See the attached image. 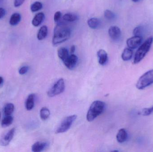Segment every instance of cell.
<instances>
[{
    "mask_svg": "<svg viewBox=\"0 0 153 152\" xmlns=\"http://www.w3.org/2000/svg\"><path fill=\"white\" fill-rule=\"evenodd\" d=\"M71 30L70 28L64 23H58L54 30L53 43L56 45L67 41L71 35Z\"/></svg>",
    "mask_w": 153,
    "mask_h": 152,
    "instance_id": "obj_1",
    "label": "cell"
},
{
    "mask_svg": "<svg viewBox=\"0 0 153 152\" xmlns=\"http://www.w3.org/2000/svg\"><path fill=\"white\" fill-rule=\"evenodd\" d=\"M105 104L103 102L100 101H94L90 106L86 115V119L89 122L93 121L97 117L104 111Z\"/></svg>",
    "mask_w": 153,
    "mask_h": 152,
    "instance_id": "obj_2",
    "label": "cell"
},
{
    "mask_svg": "<svg viewBox=\"0 0 153 152\" xmlns=\"http://www.w3.org/2000/svg\"><path fill=\"white\" fill-rule=\"evenodd\" d=\"M153 42V37H150L139 47L135 54L134 60V64L139 63L144 58L150 51Z\"/></svg>",
    "mask_w": 153,
    "mask_h": 152,
    "instance_id": "obj_3",
    "label": "cell"
},
{
    "mask_svg": "<svg viewBox=\"0 0 153 152\" xmlns=\"http://www.w3.org/2000/svg\"><path fill=\"white\" fill-rule=\"evenodd\" d=\"M153 84V69L149 70L142 75L137 81L136 87L142 90Z\"/></svg>",
    "mask_w": 153,
    "mask_h": 152,
    "instance_id": "obj_4",
    "label": "cell"
},
{
    "mask_svg": "<svg viewBox=\"0 0 153 152\" xmlns=\"http://www.w3.org/2000/svg\"><path fill=\"white\" fill-rule=\"evenodd\" d=\"M77 116L75 115L68 116L65 117L62 121L60 126L56 131V134H61L66 132L70 129L72 124H73Z\"/></svg>",
    "mask_w": 153,
    "mask_h": 152,
    "instance_id": "obj_5",
    "label": "cell"
},
{
    "mask_svg": "<svg viewBox=\"0 0 153 152\" xmlns=\"http://www.w3.org/2000/svg\"><path fill=\"white\" fill-rule=\"evenodd\" d=\"M65 88V84L63 79H60L49 89L48 92V95L52 97L62 93Z\"/></svg>",
    "mask_w": 153,
    "mask_h": 152,
    "instance_id": "obj_6",
    "label": "cell"
},
{
    "mask_svg": "<svg viewBox=\"0 0 153 152\" xmlns=\"http://www.w3.org/2000/svg\"><path fill=\"white\" fill-rule=\"evenodd\" d=\"M15 128H13L3 135L0 138V145L3 146H6L10 142L13 138L15 133Z\"/></svg>",
    "mask_w": 153,
    "mask_h": 152,
    "instance_id": "obj_7",
    "label": "cell"
},
{
    "mask_svg": "<svg viewBox=\"0 0 153 152\" xmlns=\"http://www.w3.org/2000/svg\"><path fill=\"white\" fill-rule=\"evenodd\" d=\"M143 42V37L141 36H134L127 39V45L128 48L135 49L137 48Z\"/></svg>",
    "mask_w": 153,
    "mask_h": 152,
    "instance_id": "obj_8",
    "label": "cell"
},
{
    "mask_svg": "<svg viewBox=\"0 0 153 152\" xmlns=\"http://www.w3.org/2000/svg\"><path fill=\"white\" fill-rule=\"evenodd\" d=\"M77 60L78 58L77 56L75 54H70L69 56L63 62L67 68L72 70L74 68V67L76 66Z\"/></svg>",
    "mask_w": 153,
    "mask_h": 152,
    "instance_id": "obj_9",
    "label": "cell"
},
{
    "mask_svg": "<svg viewBox=\"0 0 153 152\" xmlns=\"http://www.w3.org/2000/svg\"><path fill=\"white\" fill-rule=\"evenodd\" d=\"M108 35L111 39L114 41H117L120 38L121 31L119 27L111 26L109 29Z\"/></svg>",
    "mask_w": 153,
    "mask_h": 152,
    "instance_id": "obj_10",
    "label": "cell"
},
{
    "mask_svg": "<svg viewBox=\"0 0 153 152\" xmlns=\"http://www.w3.org/2000/svg\"><path fill=\"white\" fill-rule=\"evenodd\" d=\"M97 56L99 58V62L100 65H104L108 60V54L104 50H100L97 52Z\"/></svg>",
    "mask_w": 153,
    "mask_h": 152,
    "instance_id": "obj_11",
    "label": "cell"
},
{
    "mask_svg": "<svg viewBox=\"0 0 153 152\" xmlns=\"http://www.w3.org/2000/svg\"><path fill=\"white\" fill-rule=\"evenodd\" d=\"M45 18V14L43 12H39L35 15L32 19V25L35 27L39 26L44 21Z\"/></svg>",
    "mask_w": 153,
    "mask_h": 152,
    "instance_id": "obj_12",
    "label": "cell"
},
{
    "mask_svg": "<svg viewBox=\"0 0 153 152\" xmlns=\"http://www.w3.org/2000/svg\"><path fill=\"white\" fill-rule=\"evenodd\" d=\"M128 134L126 129H121L119 130L117 135V139L120 143H122L126 141L127 139Z\"/></svg>",
    "mask_w": 153,
    "mask_h": 152,
    "instance_id": "obj_13",
    "label": "cell"
},
{
    "mask_svg": "<svg viewBox=\"0 0 153 152\" xmlns=\"http://www.w3.org/2000/svg\"><path fill=\"white\" fill-rule=\"evenodd\" d=\"M21 20L20 14L18 12L13 13L10 18L9 23L12 26H15L18 25Z\"/></svg>",
    "mask_w": 153,
    "mask_h": 152,
    "instance_id": "obj_14",
    "label": "cell"
},
{
    "mask_svg": "<svg viewBox=\"0 0 153 152\" xmlns=\"http://www.w3.org/2000/svg\"><path fill=\"white\" fill-rule=\"evenodd\" d=\"M46 145V143L44 142H36L32 145L31 150L34 152H41L45 148Z\"/></svg>",
    "mask_w": 153,
    "mask_h": 152,
    "instance_id": "obj_15",
    "label": "cell"
},
{
    "mask_svg": "<svg viewBox=\"0 0 153 152\" xmlns=\"http://www.w3.org/2000/svg\"><path fill=\"white\" fill-rule=\"evenodd\" d=\"M48 34V28L46 26H43L39 29L38 32L37 37L39 41L43 40L47 36Z\"/></svg>",
    "mask_w": 153,
    "mask_h": 152,
    "instance_id": "obj_16",
    "label": "cell"
},
{
    "mask_svg": "<svg viewBox=\"0 0 153 152\" xmlns=\"http://www.w3.org/2000/svg\"><path fill=\"white\" fill-rule=\"evenodd\" d=\"M35 104V95L33 94L30 95L27 98L26 102V108L27 110H31L33 109Z\"/></svg>",
    "mask_w": 153,
    "mask_h": 152,
    "instance_id": "obj_17",
    "label": "cell"
},
{
    "mask_svg": "<svg viewBox=\"0 0 153 152\" xmlns=\"http://www.w3.org/2000/svg\"><path fill=\"white\" fill-rule=\"evenodd\" d=\"M133 51L132 49L129 48H126L124 49L122 54L121 58L125 61L130 60L133 57Z\"/></svg>",
    "mask_w": 153,
    "mask_h": 152,
    "instance_id": "obj_18",
    "label": "cell"
},
{
    "mask_svg": "<svg viewBox=\"0 0 153 152\" xmlns=\"http://www.w3.org/2000/svg\"><path fill=\"white\" fill-rule=\"evenodd\" d=\"M58 57L63 61L69 56V51L65 47H61L58 49L57 51Z\"/></svg>",
    "mask_w": 153,
    "mask_h": 152,
    "instance_id": "obj_19",
    "label": "cell"
},
{
    "mask_svg": "<svg viewBox=\"0 0 153 152\" xmlns=\"http://www.w3.org/2000/svg\"><path fill=\"white\" fill-rule=\"evenodd\" d=\"M88 26L92 29H97L100 24V21L97 18H91L87 21Z\"/></svg>",
    "mask_w": 153,
    "mask_h": 152,
    "instance_id": "obj_20",
    "label": "cell"
},
{
    "mask_svg": "<svg viewBox=\"0 0 153 152\" xmlns=\"http://www.w3.org/2000/svg\"><path fill=\"white\" fill-rule=\"evenodd\" d=\"M13 117L11 116H6L2 120L1 125L3 128L7 127L11 125L13 122Z\"/></svg>",
    "mask_w": 153,
    "mask_h": 152,
    "instance_id": "obj_21",
    "label": "cell"
},
{
    "mask_svg": "<svg viewBox=\"0 0 153 152\" xmlns=\"http://www.w3.org/2000/svg\"><path fill=\"white\" fill-rule=\"evenodd\" d=\"M14 106L13 104H7L4 108V112L5 116H10L14 111Z\"/></svg>",
    "mask_w": 153,
    "mask_h": 152,
    "instance_id": "obj_22",
    "label": "cell"
},
{
    "mask_svg": "<svg viewBox=\"0 0 153 152\" xmlns=\"http://www.w3.org/2000/svg\"><path fill=\"white\" fill-rule=\"evenodd\" d=\"M50 115L49 110L46 107H43L40 111V117L41 119L46 120L49 117Z\"/></svg>",
    "mask_w": 153,
    "mask_h": 152,
    "instance_id": "obj_23",
    "label": "cell"
},
{
    "mask_svg": "<svg viewBox=\"0 0 153 152\" xmlns=\"http://www.w3.org/2000/svg\"><path fill=\"white\" fill-rule=\"evenodd\" d=\"M78 18L77 15L73 13H66L63 16V19L64 20L69 22H73L75 21Z\"/></svg>",
    "mask_w": 153,
    "mask_h": 152,
    "instance_id": "obj_24",
    "label": "cell"
},
{
    "mask_svg": "<svg viewBox=\"0 0 153 152\" xmlns=\"http://www.w3.org/2000/svg\"><path fill=\"white\" fill-rule=\"evenodd\" d=\"M43 8V4L39 1H36L30 5V10L32 12H36L40 10Z\"/></svg>",
    "mask_w": 153,
    "mask_h": 152,
    "instance_id": "obj_25",
    "label": "cell"
},
{
    "mask_svg": "<svg viewBox=\"0 0 153 152\" xmlns=\"http://www.w3.org/2000/svg\"><path fill=\"white\" fill-rule=\"evenodd\" d=\"M153 112V106L151 108H145L140 112L139 114L143 116H149Z\"/></svg>",
    "mask_w": 153,
    "mask_h": 152,
    "instance_id": "obj_26",
    "label": "cell"
},
{
    "mask_svg": "<svg viewBox=\"0 0 153 152\" xmlns=\"http://www.w3.org/2000/svg\"><path fill=\"white\" fill-rule=\"evenodd\" d=\"M104 17L109 20H111L115 18V14L114 12L110 10H107L104 11Z\"/></svg>",
    "mask_w": 153,
    "mask_h": 152,
    "instance_id": "obj_27",
    "label": "cell"
},
{
    "mask_svg": "<svg viewBox=\"0 0 153 152\" xmlns=\"http://www.w3.org/2000/svg\"><path fill=\"white\" fill-rule=\"evenodd\" d=\"M143 31V27L141 26H138L134 29L133 34L134 36H140Z\"/></svg>",
    "mask_w": 153,
    "mask_h": 152,
    "instance_id": "obj_28",
    "label": "cell"
},
{
    "mask_svg": "<svg viewBox=\"0 0 153 152\" xmlns=\"http://www.w3.org/2000/svg\"><path fill=\"white\" fill-rule=\"evenodd\" d=\"M62 17V13L60 11H57L56 12L54 16V20L55 22H58L60 20Z\"/></svg>",
    "mask_w": 153,
    "mask_h": 152,
    "instance_id": "obj_29",
    "label": "cell"
},
{
    "mask_svg": "<svg viewBox=\"0 0 153 152\" xmlns=\"http://www.w3.org/2000/svg\"><path fill=\"white\" fill-rule=\"evenodd\" d=\"M29 70L28 67L27 66H24L22 67V68H21L19 70V73L20 75H24L26 74Z\"/></svg>",
    "mask_w": 153,
    "mask_h": 152,
    "instance_id": "obj_30",
    "label": "cell"
},
{
    "mask_svg": "<svg viewBox=\"0 0 153 152\" xmlns=\"http://www.w3.org/2000/svg\"><path fill=\"white\" fill-rule=\"evenodd\" d=\"M25 0H14V6L15 7H20L23 4Z\"/></svg>",
    "mask_w": 153,
    "mask_h": 152,
    "instance_id": "obj_31",
    "label": "cell"
},
{
    "mask_svg": "<svg viewBox=\"0 0 153 152\" xmlns=\"http://www.w3.org/2000/svg\"><path fill=\"white\" fill-rule=\"evenodd\" d=\"M6 14V11L4 8H0V19L4 17Z\"/></svg>",
    "mask_w": 153,
    "mask_h": 152,
    "instance_id": "obj_32",
    "label": "cell"
},
{
    "mask_svg": "<svg viewBox=\"0 0 153 152\" xmlns=\"http://www.w3.org/2000/svg\"><path fill=\"white\" fill-rule=\"evenodd\" d=\"M75 49H76V47H75V46L73 45L71 48V53L73 54L75 52Z\"/></svg>",
    "mask_w": 153,
    "mask_h": 152,
    "instance_id": "obj_33",
    "label": "cell"
},
{
    "mask_svg": "<svg viewBox=\"0 0 153 152\" xmlns=\"http://www.w3.org/2000/svg\"><path fill=\"white\" fill-rule=\"evenodd\" d=\"M4 79L1 76H0V86L3 83Z\"/></svg>",
    "mask_w": 153,
    "mask_h": 152,
    "instance_id": "obj_34",
    "label": "cell"
},
{
    "mask_svg": "<svg viewBox=\"0 0 153 152\" xmlns=\"http://www.w3.org/2000/svg\"><path fill=\"white\" fill-rule=\"evenodd\" d=\"M132 1L134 2H137L139 1V0H132Z\"/></svg>",
    "mask_w": 153,
    "mask_h": 152,
    "instance_id": "obj_35",
    "label": "cell"
},
{
    "mask_svg": "<svg viewBox=\"0 0 153 152\" xmlns=\"http://www.w3.org/2000/svg\"><path fill=\"white\" fill-rule=\"evenodd\" d=\"M3 0H0V4L2 3V2H3Z\"/></svg>",
    "mask_w": 153,
    "mask_h": 152,
    "instance_id": "obj_36",
    "label": "cell"
},
{
    "mask_svg": "<svg viewBox=\"0 0 153 152\" xmlns=\"http://www.w3.org/2000/svg\"><path fill=\"white\" fill-rule=\"evenodd\" d=\"M0 117H1V112H0Z\"/></svg>",
    "mask_w": 153,
    "mask_h": 152,
    "instance_id": "obj_37",
    "label": "cell"
}]
</instances>
